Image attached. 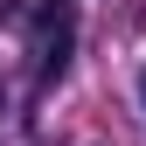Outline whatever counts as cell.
<instances>
[{
  "instance_id": "cell-1",
  "label": "cell",
  "mask_w": 146,
  "mask_h": 146,
  "mask_svg": "<svg viewBox=\"0 0 146 146\" xmlns=\"http://www.w3.org/2000/svg\"><path fill=\"white\" fill-rule=\"evenodd\" d=\"M139 111H146V70H139Z\"/></svg>"
}]
</instances>
